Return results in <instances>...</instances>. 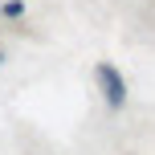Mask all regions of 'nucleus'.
I'll use <instances>...</instances> for the list:
<instances>
[{"label":"nucleus","mask_w":155,"mask_h":155,"mask_svg":"<svg viewBox=\"0 0 155 155\" xmlns=\"http://www.w3.org/2000/svg\"><path fill=\"white\" fill-rule=\"evenodd\" d=\"M0 65H4V49H0Z\"/></svg>","instance_id":"nucleus-2"},{"label":"nucleus","mask_w":155,"mask_h":155,"mask_svg":"<svg viewBox=\"0 0 155 155\" xmlns=\"http://www.w3.org/2000/svg\"><path fill=\"white\" fill-rule=\"evenodd\" d=\"M98 86H102V98H106L110 110L127 106V82H123V74H118L110 61H98Z\"/></svg>","instance_id":"nucleus-1"}]
</instances>
